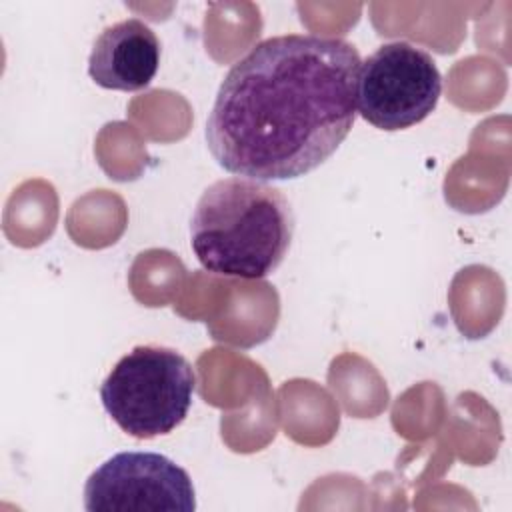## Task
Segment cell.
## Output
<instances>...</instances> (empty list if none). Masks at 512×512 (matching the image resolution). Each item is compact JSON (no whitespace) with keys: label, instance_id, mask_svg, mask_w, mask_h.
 Returning <instances> with one entry per match:
<instances>
[{"label":"cell","instance_id":"obj_1","mask_svg":"<svg viewBox=\"0 0 512 512\" xmlns=\"http://www.w3.org/2000/svg\"><path fill=\"white\" fill-rule=\"evenodd\" d=\"M358 50L334 36L262 40L224 76L206 120V144L230 174L268 182L304 176L328 160L356 120Z\"/></svg>","mask_w":512,"mask_h":512},{"label":"cell","instance_id":"obj_2","mask_svg":"<svg viewBox=\"0 0 512 512\" xmlns=\"http://www.w3.org/2000/svg\"><path fill=\"white\" fill-rule=\"evenodd\" d=\"M294 236V212L274 186L250 178L210 184L190 220V246L204 270L256 280L272 274Z\"/></svg>","mask_w":512,"mask_h":512},{"label":"cell","instance_id":"obj_3","mask_svg":"<svg viewBox=\"0 0 512 512\" xmlns=\"http://www.w3.org/2000/svg\"><path fill=\"white\" fill-rule=\"evenodd\" d=\"M196 376L174 348L136 346L122 356L100 386L108 416L130 436L170 434L192 406Z\"/></svg>","mask_w":512,"mask_h":512},{"label":"cell","instance_id":"obj_4","mask_svg":"<svg viewBox=\"0 0 512 512\" xmlns=\"http://www.w3.org/2000/svg\"><path fill=\"white\" fill-rule=\"evenodd\" d=\"M440 94L442 76L434 58L414 44H382L360 64L356 108L380 130H404L422 122Z\"/></svg>","mask_w":512,"mask_h":512},{"label":"cell","instance_id":"obj_5","mask_svg":"<svg viewBox=\"0 0 512 512\" xmlns=\"http://www.w3.org/2000/svg\"><path fill=\"white\" fill-rule=\"evenodd\" d=\"M88 512H194L188 472L164 454L118 452L84 484Z\"/></svg>","mask_w":512,"mask_h":512},{"label":"cell","instance_id":"obj_6","mask_svg":"<svg viewBox=\"0 0 512 512\" xmlns=\"http://www.w3.org/2000/svg\"><path fill=\"white\" fill-rule=\"evenodd\" d=\"M160 64V42L154 30L138 18L116 22L94 40L88 74L108 90L136 92L146 88Z\"/></svg>","mask_w":512,"mask_h":512}]
</instances>
